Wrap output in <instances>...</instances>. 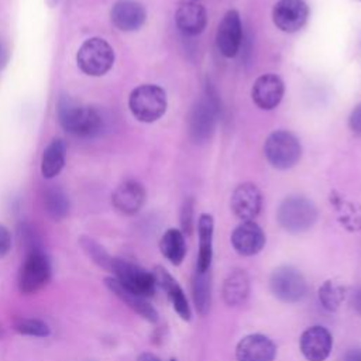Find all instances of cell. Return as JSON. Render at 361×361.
Masks as SVG:
<instances>
[{
	"instance_id": "6da1fadb",
	"label": "cell",
	"mask_w": 361,
	"mask_h": 361,
	"mask_svg": "<svg viewBox=\"0 0 361 361\" xmlns=\"http://www.w3.org/2000/svg\"><path fill=\"white\" fill-rule=\"evenodd\" d=\"M58 121L65 131L82 138H92L102 131L103 118L90 106L78 103L69 96H62L56 107Z\"/></svg>"
},
{
	"instance_id": "7a4b0ae2",
	"label": "cell",
	"mask_w": 361,
	"mask_h": 361,
	"mask_svg": "<svg viewBox=\"0 0 361 361\" xmlns=\"http://www.w3.org/2000/svg\"><path fill=\"white\" fill-rule=\"evenodd\" d=\"M52 267L48 255L41 247L27 251L17 275V288L23 295H34L48 285Z\"/></svg>"
},
{
	"instance_id": "3957f363",
	"label": "cell",
	"mask_w": 361,
	"mask_h": 361,
	"mask_svg": "<svg viewBox=\"0 0 361 361\" xmlns=\"http://www.w3.org/2000/svg\"><path fill=\"white\" fill-rule=\"evenodd\" d=\"M128 107L138 121L154 123L166 110L165 90L158 85H141L130 93Z\"/></svg>"
},
{
	"instance_id": "277c9868",
	"label": "cell",
	"mask_w": 361,
	"mask_h": 361,
	"mask_svg": "<svg viewBox=\"0 0 361 361\" xmlns=\"http://www.w3.org/2000/svg\"><path fill=\"white\" fill-rule=\"evenodd\" d=\"M267 161L276 169H289L295 166L302 157L299 140L286 130H278L268 135L264 144Z\"/></svg>"
},
{
	"instance_id": "5b68a950",
	"label": "cell",
	"mask_w": 361,
	"mask_h": 361,
	"mask_svg": "<svg viewBox=\"0 0 361 361\" xmlns=\"http://www.w3.org/2000/svg\"><path fill=\"white\" fill-rule=\"evenodd\" d=\"M276 219L282 228L298 234L309 230L316 223L317 210L306 197L290 196L279 204Z\"/></svg>"
},
{
	"instance_id": "8992f818",
	"label": "cell",
	"mask_w": 361,
	"mask_h": 361,
	"mask_svg": "<svg viewBox=\"0 0 361 361\" xmlns=\"http://www.w3.org/2000/svg\"><path fill=\"white\" fill-rule=\"evenodd\" d=\"M76 62L83 73L89 76H102L113 66L114 51L106 39L93 37L80 45L76 54Z\"/></svg>"
},
{
	"instance_id": "52a82bcc",
	"label": "cell",
	"mask_w": 361,
	"mask_h": 361,
	"mask_svg": "<svg viewBox=\"0 0 361 361\" xmlns=\"http://www.w3.org/2000/svg\"><path fill=\"white\" fill-rule=\"evenodd\" d=\"M110 271L121 285L144 298L152 296L157 289L152 272H148L147 269L127 259L113 258Z\"/></svg>"
},
{
	"instance_id": "ba28073f",
	"label": "cell",
	"mask_w": 361,
	"mask_h": 361,
	"mask_svg": "<svg viewBox=\"0 0 361 361\" xmlns=\"http://www.w3.org/2000/svg\"><path fill=\"white\" fill-rule=\"evenodd\" d=\"M269 286L275 298L285 303L300 302L307 292L305 276L293 267H279L274 269Z\"/></svg>"
},
{
	"instance_id": "9c48e42d",
	"label": "cell",
	"mask_w": 361,
	"mask_h": 361,
	"mask_svg": "<svg viewBox=\"0 0 361 361\" xmlns=\"http://www.w3.org/2000/svg\"><path fill=\"white\" fill-rule=\"evenodd\" d=\"M309 18V7L303 0H278L272 10L276 28L283 32L299 31Z\"/></svg>"
},
{
	"instance_id": "30bf717a",
	"label": "cell",
	"mask_w": 361,
	"mask_h": 361,
	"mask_svg": "<svg viewBox=\"0 0 361 361\" xmlns=\"http://www.w3.org/2000/svg\"><path fill=\"white\" fill-rule=\"evenodd\" d=\"M217 117L216 99L207 93L192 110L190 114V135L195 142H203L210 138Z\"/></svg>"
},
{
	"instance_id": "8fae6325",
	"label": "cell",
	"mask_w": 361,
	"mask_h": 361,
	"mask_svg": "<svg viewBox=\"0 0 361 361\" xmlns=\"http://www.w3.org/2000/svg\"><path fill=\"white\" fill-rule=\"evenodd\" d=\"M243 41V25L237 10H228L220 21L216 32V45L226 58L237 55Z\"/></svg>"
},
{
	"instance_id": "7c38bea8",
	"label": "cell",
	"mask_w": 361,
	"mask_h": 361,
	"mask_svg": "<svg viewBox=\"0 0 361 361\" xmlns=\"http://www.w3.org/2000/svg\"><path fill=\"white\" fill-rule=\"evenodd\" d=\"M230 206L238 219L243 221H251L261 212L262 195L254 183H241L234 189Z\"/></svg>"
},
{
	"instance_id": "4fadbf2b",
	"label": "cell",
	"mask_w": 361,
	"mask_h": 361,
	"mask_svg": "<svg viewBox=\"0 0 361 361\" xmlns=\"http://www.w3.org/2000/svg\"><path fill=\"white\" fill-rule=\"evenodd\" d=\"M333 338L330 331L323 326L306 329L299 340V347L307 361H324L331 351Z\"/></svg>"
},
{
	"instance_id": "5bb4252c",
	"label": "cell",
	"mask_w": 361,
	"mask_h": 361,
	"mask_svg": "<svg viewBox=\"0 0 361 361\" xmlns=\"http://www.w3.org/2000/svg\"><path fill=\"white\" fill-rule=\"evenodd\" d=\"M285 86L282 79L274 73H265L257 78L251 89L252 102L262 110H272L283 97Z\"/></svg>"
},
{
	"instance_id": "9a60e30c",
	"label": "cell",
	"mask_w": 361,
	"mask_h": 361,
	"mask_svg": "<svg viewBox=\"0 0 361 361\" xmlns=\"http://www.w3.org/2000/svg\"><path fill=\"white\" fill-rule=\"evenodd\" d=\"M275 355L274 341L264 334H248L235 347L237 361H274Z\"/></svg>"
},
{
	"instance_id": "2e32d148",
	"label": "cell",
	"mask_w": 361,
	"mask_h": 361,
	"mask_svg": "<svg viewBox=\"0 0 361 361\" xmlns=\"http://www.w3.org/2000/svg\"><path fill=\"white\" fill-rule=\"evenodd\" d=\"M104 285L107 286V289L117 296L127 307H130L131 310H134L138 316H141L142 319H145L147 322L155 323L158 320V312L155 310V307L147 300V298L130 290L128 288H126L124 285H121L114 276H107L104 278Z\"/></svg>"
},
{
	"instance_id": "e0dca14e",
	"label": "cell",
	"mask_w": 361,
	"mask_h": 361,
	"mask_svg": "<svg viewBox=\"0 0 361 361\" xmlns=\"http://www.w3.org/2000/svg\"><path fill=\"white\" fill-rule=\"evenodd\" d=\"M234 250L244 257L258 254L265 244V234L255 221H243L231 234Z\"/></svg>"
},
{
	"instance_id": "ac0fdd59",
	"label": "cell",
	"mask_w": 361,
	"mask_h": 361,
	"mask_svg": "<svg viewBox=\"0 0 361 361\" xmlns=\"http://www.w3.org/2000/svg\"><path fill=\"white\" fill-rule=\"evenodd\" d=\"M111 23L120 31H137L142 27L147 18L145 8L135 0H118L114 3L110 11Z\"/></svg>"
},
{
	"instance_id": "d6986e66",
	"label": "cell",
	"mask_w": 361,
	"mask_h": 361,
	"mask_svg": "<svg viewBox=\"0 0 361 361\" xmlns=\"http://www.w3.org/2000/svg\"><path fill=\"white\" fill-rule=\"evenodd\" d=\"M145 189L137 180H126L117 186L111 196L114 209L126 216L135 214L145 203Z\"/></svg>"
},
{
	"instance_id": "ffe728a7",
	"label": "cell",
	"mask_w": 361,
	"mask_h": 361,
	"mask_svg": "<svg viewBox=\"0 0 361 361\" xmlns=\"http://www.w3.org/2000/svg\"><path fill=\"white\" fill-rule=\"evenodd\" d=\"M152 275L155 278L157 286L164 289L175 309V312L183 319L189 320L190 319V307L188 303V299L180 288V285L176 282V279L162 267H155L152 271Z\"/></svg>"
},
{
	"instance_id": "44dd1931",
	"label": "cell",
	"mask_w": 361,
	"mask_h": 361,
	"mask_svg": "<svg viewBox=\"0 0 361 361\" xmlns=\"http://www.w3.org/2000/svg\"><path fill=\"white\" fill-rule=\"evenodd\" d=\"M175 23L185 35L200 34L207 23V14L197 1H186L180 4L175 13Z\"/></svg>"
},
{
	"instance_id": "7402d4cb",
	"label": "cell",
	"mask_w": 361,
	"mask_h": 361,
	"mask_svg": "<svg viewBox=\"0 0 361 361\" xmlns=\"http://www.w3.org/2000/svg\"><path fill=\"white\" fill-rule=\"evenodd\" d=\"M223 299L228 306L243 305L250 295V278L243 269H233L223 282Z\"/></svg>"
},
{
	"instance_id": "603a6c76",
	"label": "cell",
	"mask_w": 361,
	"mask_h": 361,
	"mask_svg": "<svg viewBox=\"0 0 361 361\" xmlns=\"http://www.w3.org/2000/svg\"><path fill=\"white\" fill-rule=\"evenodd\" d=\"M213 217L210 214H200L197 220V234H199V254L196 269L209 271L213 257Z\"/></svg>"
},
{
	"instance_id": "cb8c5ba5",
	"label": "cell",
	"mask_w": 361,
	"mask_h": 361,
	"mask_svg": "<svg viewBox=\"0 0 361 361\" xmlns=\"http://www.w3.org/2000/svg\"><path fill=\"white\" fill-rule=\"evenodd\" d=\"M66 159V144L61 138H54L44 149L41 159V172L47 179L55 178L63 168Z\"/></svg>"
},
{
	"instance_id": "d4e9b609",
	"label": "cell",
	"mask_w": 361,
	"mask_h": 361,
	"mask_svg": "<svg viewBox=\"0 0 361 361\" xmlns=\"http://www.w3.org/2000/svg\"><path fill=\"white\" fill-rule=\"evenodd\" d=\"M159 250L171 264L179 265L186 254V243L183 233L178 228L166 230L159 240Z\"/></svg>"
},
{
	"instance_id": "484cf974",
	"label": "cell",
	"mask_w": 361,
	"mask_h": 361,
	"mask_svg": "<svg viewBox=\"0 0 361 361\" xmlns=\"http://www.w3.org/2000/svg\"><path fill=\"white\" fill-rule=\"evenodd\" d=\"M193 300L197 312L200 314H206L210 307V292H212V283H210V269L209 271H195L193 282Z\"/></svg>"
},
{
	"instance_id": "4316f807",
	"label": "cell",
	"mask_w": 361,
	"mask_h": 361,
	"mask_svg": "<svg viewBox=\"0 0 361 361\" xmlns=\"http://www.w3.org/2000/svg\"><path fill=\"white\" fill-rule=\"evenodd\" d=\"M44 207L52 220L61 221L69 213V199L62 189L49 188L44 195Z\"/></svg>"
},
{
	"instance_id": "83f0119b",
	"label": "cell",
	"mask_w": 361,
	"mask_h": 361,
	"mask_svg": "<svg viewBox=\"0 0 361 361\" xmlns=\"http://www.w3.org/2000/svg\"><path fill=\"white\" fill-rule=\"evenodd\" d=\"M344 292L345 289L340 282L330 279V281H326L319 288V300L326 310L334 312L340 307L341 302L344 300V296H345Z\"/></svg>"
},
{
	"instance_id": "f1b7e54d",
	"label": "cell",
	"mask_w": 361,
	"mask_h": 361,
	"mask_svg": "<svg viewBox=\"0 0 361 361\" xmlns=\"http://www.w3.org/2000/svg\"><path fill=\"white\" fill-rule=\"evenodd\" d=\"M13 330L21 336L28 337H48L51 334V329L48 323L35 317H16L11 324Z\"/></svg>"
},
{
	"instance_id": "f546056e",
	"label": "cell",
	"mask_w": 361,
	"mask_h": 361,
	"mask_svg": "<svg viewBox=\"0 0 361 361\" xmlns=\"http://www.w3.org/2000/svg\"><path fill=\"white\" fill-rule=\"evenodd\" d=\"M79 244L83 250V252L100 268L110 271L111 268V261L113 257L104 250V247H102L97 241H94L90 237H82L79 240Z\"/></svg>"
},
{
	"instance_id": "4dcf8cb0",
	"label": "cell",
	"mask_w": 361,
	"mask_h": 361,
	"mask_svg": "<svg viewBox=\"0 0 361 361\" xmlns=\"http://www.w3.org/2000/svg\"><path fill=\"white\" fill-rule=\"evenodd\" d=\"M11 250V234L7 230V227H4L3 224H0V258L6 257Z\"/></svg>"
},
{
	"instance_id": "1f68e13d",
	"label": "cell",
	"mask_w": 361,
	"mask_h": 361,
	"mask_svg": "<svg viewBox=\"0 0 361 361\" xmlns=\"http://www.w3.org/2000/svg\"><path fill=\"white\" fill-rule=\"evenodd\" d=\"M348 126H350V130L361 137V104H358L350 114V118H348Z\"/></svg>"
},
{
	"instance_id": "d6a6232c",
	"label": "cell",
	"mask_w": 361,
	"mask_h": 361,
	"mask_svg": "<svg viewBox=\"0 0 361 361\" xmlns=\"http://www.w3.org/2000/svg\"><path fill=\"white\" fill-rule=\"evenodd\" d=\"M182 224H183V228H185L188 233H190V228H192V204H190V203H186L185 207H183Z\"/></svg>"
},
{
	"instance_id": "836d02e7",
	"label": "cell",
	"mask_w": 361,
	"mask_h": 361,
	"mask_svg": "<svg viewBox=\"0 0 361 361\" xmlns=\"http://www.w3.org/2000/svg\"><path fill=\"white\" fill-rule=\"evenodd\" d=\"M341 361H361V347L348 348V350L343 354Z\"/></svg>"
},
{
	"instance_id": "e575fe53",
	"label": "cell",
	"mask_w": 361,
	"mask_h": 361,
	"mask_svg": "<svg viewBox=\"0 0 361 361\" xmlns=\"http://www.w3.org/2000/svg\"><path fill=\"white\" fill-rule=\"evenodd\" d=\"M8 61V51L6 48V45L0 41V69H3L6 66Z\"/></svg>"
},
{
	"instance_id": "d590c367",
	"label": "cell",
	"mask_w": 361,
	"mask_h": 361,
	"mask_svg": "<svg viewBox=\"0 0 361 361\" xmlns=\"http://www.w3.org/2000/svg\"><path fill=\"white\" fill-rule=\"evenodd\" d=\"M353 306L357 310V313L361 314V286L353 295Z\"/></svg>"
},
{
	"instance_id": "8d00e7d4",
	"label": "cell",
	"mask_w": 361,
	"mask_h": 361,
	"mask_svg": "<svg viewBox=\"0 0 361 361\" xmlns=\"http://www.w3.org/2000/svg\"><path fill=\"white\" fill-rule=\"evenodd\" d=\"M137 361H159V358L151 353H142L138 355Z\"/></svg>"
},
{
	"instance_id": "74e56055",
	"label": "cell",
	"mask_w": 361,
	"mask_h": 361,
	"mask_svg": "<svg viewBox=\"0 0 361 361\" xmlns=\"http://www.w3.org/2000/svg\"><path fill=\"white\" fill-rule=\"evenodd\" d=\"M171 361H176V360H173V358H172V360H171Z\"/></svg>"
},
{
	"instance_id": "f35d334b",
	"label": "cell",
	"mask_w": 361,
	"mask_h": 361,
	"mask_svg": "<svg viewBox=\"0 0 361 361\" xmlns=\"http://www.w3.org/2000/svg\"><path fill=\"white\" fill-rule=\"evenodd\" d=\"M192 1H197V0H192Z\"/></svg>"
},
{
	"instance_id": "ab89813d",
	"label": "cell",
	"mask_w": 361,
	"mask_h": 361,
	"mask_svg": "<svg viewBox=\"0 0 361 361\" xmlns=\"http://www.w3.org/2000/svg\"><path fill=\"white\" fill-rule=\"evenodd\" d=\"M360 1H361V0H360Z\"/></svg>"
}]
</instances>
